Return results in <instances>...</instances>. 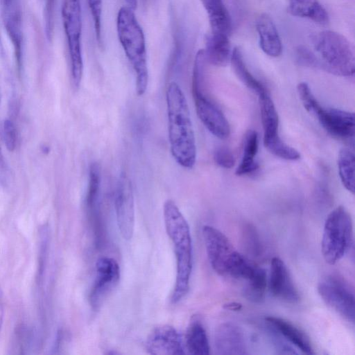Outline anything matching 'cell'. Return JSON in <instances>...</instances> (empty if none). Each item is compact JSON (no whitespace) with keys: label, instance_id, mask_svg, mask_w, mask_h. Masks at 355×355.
<instances>
[{"label":"cell","instance_id":"15","mask_svg":"<svg viewBox=\"0 0 355 355\" xmlns=\"http://www.w3.org/2000/svg\"><path fill=\"white\" fill-rule=\"evenodd\" d=\"M3 24L14 47L16 61L20 68L23 53L22 15L20 0H0Z\"/></svg>","mask_w":355,"mask_h":355},{"label":"cell","instance_id":"13","mask_svg":"<svg viewBox=\"0 0 355 355\" xmlns=\"http://www.w3.org/2000/svg\"><path fill=\"white\" fill-rule=\"evenodd\" d=\"M120 278V268L117 261L103 257L96 263V278L89 294L90 304L98 309L116 286Z\"/></svg>","mask_w":355,"mask_h":355},{"label":"cell","instance_id":"25","mask_svg":"<svg viewBox=\"0 0 355 355\" xmlns=\"http://www.w3.org/2000/svg\"><path fill=\"white\" fill-rule=\"evenodd\" d=\"M230 61L237 78L257 96L268 91L266 87L248 70L243 60L242 53L238 47H234L232 51Z\"/></svg>","mask_w":355,"mask_h":355},{"label":"cell","instance_id":"10","mask_svg":"<svg viewBox=\"0 0 355 355\" xmlns=\"http://www.w3.org/2000/svg\"><path fill=\"white\" fill-rule=\"evenodd\" d=\"M258 97L265 148L279 158L291 161L299 159L300 153L286 144L279 135L278 114L268 91L259 95Z\"/></svg>","mask_w":355,"mask_h":355},{"label":"cell","instance_id":"32","mask_svg":"<svg viewBox=\"0 0 355 355\" xmlns=\"http://www.w3.org/2000/svg\"><path fill=\"white\" fill-rule=\"evenodd\" d=\"M55 1V0H45V29L46 33L48 35L53 33Z\"/></svg>","mask_w":355,"mask_h":355},{"label":"cell","instance_id":"2","mask_svg":"<svg viewBox=\"0 0 355 355\" xmlns=\"http://www.w3.org/2000/svg\"><path fill=\"white\" fill-rule=\"evenodd\" d=\"M166 233L171 240L176 258V277L171 301L177 303L188 293L192 270V242L187 220L172 200L165 201L163 207Z\"/></svg>","mask_w":355,"mask_h":355},{"label":"cell","instance_id":"26","mask_svg":"<svg viewBox=\"0 0 355 355\" xmlns=\"http://www.w3.org/2000/svg\"><path fill=\"white\" fill-rule=\"evenodd\" d=\"M101 187V166L96 162L91 164L89 169V181L85 203L89 216L96 218L99 214Z\"/></svg>","mask_w":355,"mask_h":355},{"label":"cell","instance_id":"5","mask_svg":"<svg viewBox=\"0 0 355 355\" xmlns=\"http://www.w3.org/2000/svg\"><path fill=\"white\" fill-rule=\"evenodd\" d=\"M204 49L199 50L195 57L191 89L197 115L206 128L220 139L230 134V124L214 99L207 86V64Z\"/></svg>","mask_w":355,"mask_h":355},{"label":"cell","instance_id":"18","mask_svg":"<svg viewBox=\"0 0 355 355\" xmlns=\"http://www.w3.org/2000/svg\"><path fill=\"white\" fill-rule=\"evenodd\" d=\"M266 323L275 332L295 345L306 354H313L314 351L307 335L292 322L279 317L270 316L265 319Z\"/></svg>","mask_w":355,"mask_h":355},{"label":"cell","instance_id":"35","mask_svg":"<svg viewBox=\"0 0 355 355\" xmlns=\"http://www.w3.org/2000/svg\"><path fill=\"white\" fill-rule=\"evenodd\" d=\"M3 320V303H2V295L0 289V331Z\"/></svg>","mask_w":355,"mask_h":355},{"label":"cell","instance_id":"17","mask_svg":"<svg viewBox=\"0 0 355 355\" xmlns=\"http://www.w3.org/2000/svg\"><path fill=\"white\" fill-rule=\"evenodd\" d=\"M214 346L217 354H248L243 331L239 326L232 322H225L217 327Z\"/></svg>","mask_w":355,"mask_h":355},{"label":"cell","instance_id":"21","mask_svg":"<svg viewBox=\"0 0 355 355\" xmlns=\"http://www.w3.org/2000/svg\"><path fill=\"white\" fill-rule=\"evenodd\" d=\"M184 349L190 354L206 355L209 354V344L206 329L199 317L191 318L187 327L184 340Z\"/></svg>","mask_w":355,"mask_h":355},{"label":"cell","instance_id":"11","mask_svg":"<svg viewBox=\"0 0 355 355\" xmlns=\"http://www.w3.org/2000/svg\"><path fill=\"white\" fill-rule=\"evenodd\" d=\"M318 291L323 301L347 321L354 323V291L343 277L334 274L321 278Z\"/></svg>","mask_w":355,"mask_h":355},{"label":"cell","instance_id":"23","mask_svg":"<svg viewBox=\"0 0 355 355\" xmlns=\"http://www.w3.org/2000/svg\"><path fill=\"white\" fill-rule=\"evenodd\" d=\"M204 51L209 64L216 67L226 66L232 53L229 36L211 33Z\"/></svg>","mask_w":355,"mask_h":355},{"label":"cell","instance_id":"20","mask_svg":"<svg viewBox=\"0 0 355 355\" xmlns=\"http://www.w3.org/2000/svg\"><path fill=\"white\" fill-rule=\"evenodd\" d=\"M207 13L211 34L229 36L232 20L223 0H202Z\"/></svg>","mask_w":355,"mask_h":355},{"label":"cell","instance_id":"12","mask_svg":"<svg viewBox=\"0 0 355 355\" xmlns=\"http://www.w3.org/2000/svg\"><path fill=\"white\" fill-rule=\"evenodd\" d=\"M114 207L120 233L124 239L130 240L135 228V204L132 183L125 173H121L117 182Z\"/></svg>","mask_w":355,"mask_h":355},{"label":"cell","instance_id":"19","mask_svg":"<svg viewBox=\"0 0 355 355\" xmlns=\"http://www.w3.org/2000/svg\"><path fill=\"white\" fill-rule=\"evenodd\" d=\"M256 30L261 50L270 57L279 56L282 52V40L274 21L268 15L263 13L258 17Z\"/></svg>","mask_w":355,"mask_h":355},{"label":"cell","instance_id":"16","mask_svg":"<svg viewBox=\"0 0 355 355\" xmlns=\"http://www.w3.org/2000/svg\"><path fill=\"white\" fill-rule=\"evenodd\" d=\"M269 289L275 297L290 303L299 301V293L284 262L274 257L270 262Z\"/></svg>","mask_w":355,"mask_h":355},{"label":"cell","instance_id":"28","mask_svg":"<svg viewBox=\"0 0 355 355\" xmlns=\"http://www.w3.org/2000/svg\"><path fill=\"white\" fill-rule=\"evenodd\" d=\"M354 164L353 151L347 148L340 149L338 156L340 179L343 187L352 194L354 193Z\"/></svg>","mask_w":355,"mask_h":355},{"label":"cell","instance_id":"27","mask_svg":"<svg viewBox=\"0 0 355 355\" xmlns=\"http://www.w3.org/2000/svg\"><path fill=\"white\" fill-rule=\"evenodd\" d=\"M244 297L252 302H261L265 298L267 275L264 269L257 267L254 274L245 282Z\"/></svg>","mask_w":355,"mask_h":355},{"label":"cell","instance_id":"1","mask_svg":"<svg viewBox=\"0 0 355 355\" xmlns=\"http://www.w3.org/2000/svg\"><path fill=\"white\" fill-rule=\"evenodd\" d=\"M166 100L171 155L180 166L192 168L196 160L195 134L187 101L177 83L168 84Z\"/></svg>","mask_w":355,"mask_h":355},{"label":"cell","instance_id":"14","mask_svg":"<svg viewBox=\"0 0 355 355\" xmlns=\"http://www.w3.org/2000/svg\"><path fill=\"white\" fill-rule=\"evenodd\" d=\"M146 349L154 355H180L185 354L184 340L172 326L160 325L148 336Z\"/></svg>","mask_w":355,"mask_h":355},{"label":"cell","instance_id":"8","mask_svg":"<svg viewBox=\"0 0 355 355\" xmlns=\"http://www.w3.org/2000/svg\"><path fill=\"white\" fill-rule=\"evenodd\" d=\"M297 90L305 110L317 118L320 124L329 134L340 139L354 140V112L336 108H324L305 82L300 83Z\"/></svg>","mask_w":355,"mask_h":355},{"label":"cell","instance_id":"33","mask_svg":"<svg viewBox=\"0 0 355 355\" xmlns=\"http://www.w3.org/2000/svg\"><path fill=\"white\" fill-rule=\"evenodd\" d=\"M223 308L225 309H227V310H230V311H240L241 309L242 304L241 303H239V302H228V303L225 304L223 305Z\"/></svg>","mask_w":355,"mask_h":355},{"label":"cell","instance_id":"4","mask_svg":"<svg viewBox=\"0 0 355 355\" xmlns=\"http://www.w3.org/2000/svg\"><path fill=\"white\" fill-rule=\"evenodd\" d=\"M202 236L209 263L217 274L243 281L253 275L257 266L238 252L223 233L205 225Z\"/></svg>","mask_w":355,"mask_h":355},{"label":"cell","instance_id":"22","mask_svg":"<svg viewBox=\"0 0 355 355\" xmlns=\"http://www.w3.org/2000/svg\"><path fill=\"white\" fill-rule=\"evenodd\" d=\"M288 11L293 16L319 24H326L329 21L327 11L318 0H288Z\"/></svg>","mask_w":355,"mask_h":355},{"label":"cell","instance_id":"30","mask_svg":"<svg viewBox=\"0 0 355 355\" xmlns=\"http://www.w3.org/2000/svg\"><path fill=\"white\" fill-rule=\"evenodd\" d=\"M214 159L217 165L226 169L232 168L235 164V158L232 152L225 146L216 148Z\"/></svg>","mask_w":355,"mask_h":355},{"label":"cell","instance_id":"34","mask_svg":"<svg viewBox=\"0 0 355 355\" xmlns=\"http://www.w3.org/2000/svg\"><path fill=\"white\" fill-rule=\"evenodd\" d=\"M127 3V7L130 8L131 10H134L136 9L137 6V0H125Z\"/></svg>","mask_w":355,"mask_h":355},{"label":"cell","instance_id":"3","mask_svg":"<svg viewBox=\"0 0 355 355\" xmlns=\"http://www.w3.org/2000/svg\"><path fill=\"white\" fill-rule=\"evenodd\" d=\"M116 31L124 53L135 74L136 92L142 96L148 83L146 40L134 10L121 7L116 17Z\"/></svg>","mask_w":355,"mask_h":355},{"label":"cell","instance_id":"24","mask_svg":"<svg viewBox=\"0 0 355 355\" xmlns=\"http://www.w3.org/2000/svg\"><path fill=\"white\" fill-rule=\"evenodd\" d=\"M258 147L259 137L257 132L252 130H248L244 139L242 159L235 171L236 175L250 174L258 169L259 164L255 161Z\"/></svg>","mask_w":355,"mask_h":355},{"label":"cell","instance_id":"7","mask_svg":"<svg viewBox=\"0 0 355 355\" xmlns=\"http://www.w3.org/2000/svg\"><path fill=\"white\" fill-rule=\"evenodd\" d=\"M353 224L349 213L343 206L331 211L326 218L321 241L324 261L334 265L353 246Z\"/></svg>","mask_w":355,"mask_h":355},{"label":"cell","instance_id":"31","mask_svg":"<svg viewBox=\"0 0 355 355\" xmlns=\"http://www.w3.org/2000/svg\"><path fill=\"white\" fill-rule=\"evenodd\" d=\"M3 135L7 149L9 151H13L17 145V130L14 123L10 119L4 121Z\"/></svg>","mask_w":355,"mask_h":355},{"label":"cell","instance_id":"29","mask_svg":"<svg viewBox=\"0 0 355 355\" xmlns=\"http://www.w3.org/2000/svg\"><path fill=\"white\" fill-rule=\"evenodd\" d=\"M87 3L93 19L96 37L101 45L102 43V0H87Z\"/></svg>","mask_w":355,"mask_h":355},{"label":"cell","instance_id":"6","mask_svg":"<svg viewBox=\"0 0 355 355\" xmlns=\"http://www.w3.org/2000/svg\"><path fill=\"white\" fill-rule=\"evenodd\" d=\"M313 46L317 67L338 76H354V53L344 35L333 31H321L313 37Z\"/></svg>","mask_w":355,"mask_h":355},{"label":"cell","instance_id":"9","mask_svg":"<svg viewBox=\"0 0 355 355\" xmlns=\"http://www.w3.org/2000/svg\"><path fill=\"white\" fill-rule=\"evenodd\" d=\"M62 19L67 40L72 81L73 85L78 87L83 73L80 0H62Z\"/></svg>","mask_w":355,"mask_h":355}]
</instances>
